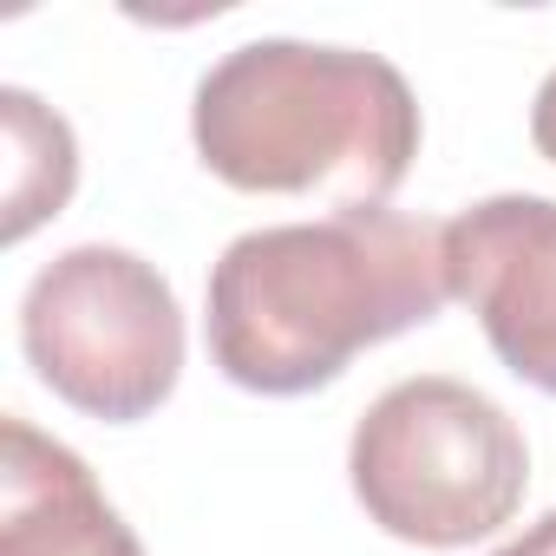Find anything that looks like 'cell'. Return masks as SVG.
<instances>
[{
    "instance_id": "6da1fadb",
    "label": "cell",
    "mask_w": 556,
    "mask_h": 556,
    "mask_svg": "<svg viewBox=\"0 0 556 556\" xmlns=\"http://www.w3.org/2000/svg\"><path fill=\"white\" fill-rule=\"evenodd\" d=\"M445 302V223L367 203L236 236L210 268L203 321L223 380L295 400L341 380L354 354L432 321Z\"/></svg>"
},
{
    "instance_id": "8992f818",
    "label": "cell",
    "mask_w": 556,
    "mask_h": 556,
    "mask_svg": "<svg viewBox=\"0 0 556 556\" xmlns=\"http://www.w3.org/2000/svg\"><path fill=\"white\" fill-rule=\"evenodd\" d=\"M0 556H144L73 445L27 419L0 426Z\"/></svg>"
},
{
    "instance_id": "ba28073f",
    "label": "cell",
    "mask_w": 556,
    "mask_h": 556,
    "mask_svg": "<svg viewBox=\"0 0 556 556\" xmlns=\"http://www.w3.org/2000/svg\"><path fill=\"white\" fill-rule=\"evenodd\" d=\"M530 138H536V151L556 164V73L536 86V105H530Z\"/></svg>"
},
{
    "instance_id": "9c48e42d",
    "label": "cell",
    "mask_w": 556,
    "mask_h": 556,
    "mask_svg": "<svg viewBox=\"0 0 556 556\" xmlns=\"http://www.w3.org/2000/svg\"><path fill=\"white\" fill-rule=\"evenodd\" d=\"M497 556H556V510H549L543 523H530V530H523L517 543H504Z\"/></svg>"
},
{
    "instance_id": "52a82bcc",
    "label": "cell",
    "mask_w": 556,
    "mask_h": 556,
    "mask_svg": "<svg viewBox=\"0 0 556 556\" xmlns=\"http://www.w3.org/2000/svg\"><path fill=\"white\" fill-rule=\"evenodd\" d=\"M0 125H8V242H21L34 223L60 216L79 177V151L60 112H47L34 92H0Z\"/></svg>"
},
{
    "instance_id": "277c9868",
    "label": "cell",
    "mask_w": 556,
    "mask_h": 556,
    "mask_svg": "<svg viewBox=\"0 0 556 556\" xmlns=\"http://www.w3.org/2000/svg\"><path fill=\"white\" fill-rule=\"evenodd\" d=\"M21 348L66 406L131 426L157 413L184 374V315L144 255L79 242L27 282Z\"/></svg>"
},
{
    "instance_id": "7a4b0ae2",
    "label": "cell",
    "mask_w": 556,
    "mask_h": 556,
    "mask_svg": "<svg viewBox=\"0 0 556 556\" xmlns=\"http://www.w3.org/2000/svg\"><path fill=\"white\" fill-rule=\"evenodd\" d=\"M190 138L229 190H334L341 210H367L419 157V99L380 53L249 40L203 73Z\"/></svg>"
},
{
    "instance_id": "5b68a950",
    "label": "cell",
    "mask_w": 556,
    "mask_h": 556,
    "mask_svg": "<svg viewBox=\"0 0 556 556\" xmlns=\"http://www.w3.org/2000/svg\"><path fill=\"white\" fill-rule=\"evenodd\" d=\"M445 268L491 354L556 400V203L484 197L458 210L445 223Z\"/></svg>"
},
{
    "instance_id": "3957f363",
    "label": "cell",
    "mask_w": 556,
    "mask_h": 556,
    "mask_svg": "<svg viewBox=\"0 0 556 556\" xmlns=\"http://www.w3.org/2000/svg\"><path fill=\"white\" fill-rule=\"evenodd\" d=\"M348 478L387 536L419 549H465L517 517L530 445L491 393L452 374H419L361 413Z\"/></svg>"
}]
</instances>
